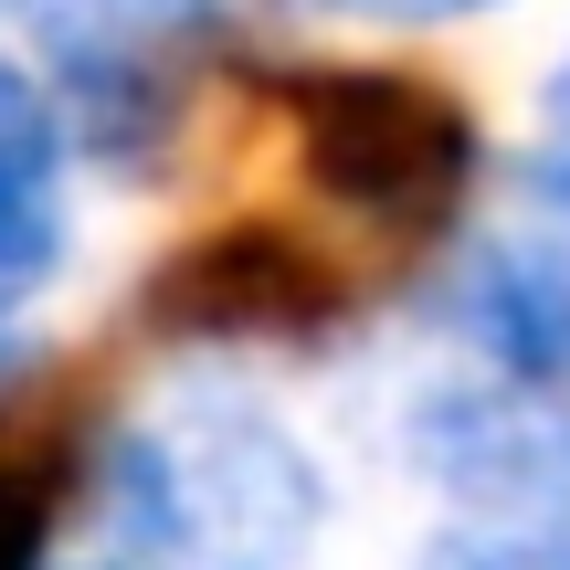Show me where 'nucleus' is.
<instances>
[{
	"label": "nucleus",
	"mask_w": 570,
	"mask_h": 570,
	"mask_svg": "<svg viewBox=\"0 0 570 570\" xmlns=\"http://www.w3.org/2000/svg\"><path fill=\"white\" fill-rule=\"evenodd\" d=\"M11 370H21V327H11V306H0V391H11Z\"/></svg>",
	"instance_id": "f8f14e48"
},
{
	"label": "nucleus",
	"mask_w": 570,
	"mask_h": 570,
	"mask_svg": "<svg viewBox=\"0 0 570 570\" xmlns=\"http://www.w3.org/2000/svg\"><path fill=\"white\" fill-rule=\"evenodd\" d=\"M63 487H75V465H63L53 433L0 444V570H53V550H63Z\"/></svg>",
	"instance_id": "0eeeda50"
},
{
	"label": "nucleus",
	"mask_w": 570,
	"mask_h": 570,
	"mask_svg": "<svg viewBox=\"0 0 570 570\" xmlns=\"http://www.w3.org/2000/svg\"><path fill=\"white\" fill-rule=\"evenodd\" d=\"M550 138H570V63L550 75Z\"/></svg>",
	"instance_id": "9b49d317"
},
{
	"label": "nucleus",
	"mask_w": 570,
	"mask_h": 570,
	"mask_svg": "<svg viewBox=\"0 0 570 570\" xmlns=\"http://www.w3.org/2000/svg\"><path fill=\"white\" fill-rule=\"evenodd\" d=\"M529 180H539V202H550L560 223H570V138H550V148H539V169H529Z\"/></svg>",
	"instance_id": "9d476101"
},
{
	"label": "nucleus",
	"mask_w": 570,
	"mask_h": 570,
	"mask_svg": "<svg viewBox=\"0 0 570 570\" xmlns=\"http://www.w3.org/2000/svg\"><path fill=\"white\" fill-rule=\"evenodd\" d=\"M275 106L306 148V180L360 233H381L391 254L454 223L465 169H475V127L423 75H391V63H296V75H275Z\"/></svg>",
	"instance_id": "f03ea898"
},
{
	"label": "nucleus",
	"mask_w": 570,
	"mask_h": 570,
	"mask_svg": "<svg viewBox=\"0 0 570 570\" xmlns=\"http://www.w3.org/2000/svg\"><path fill=\"white\" fill-rule=\"evenodd\" d=\"M327 11H360V21H465L487 0H327Z\"/></svg>",
	"instance_id": "1a4fd4ad"
},
{
	"label": "nucleus",
	"mask_w": 570,
	"mask_h": 570,
	"mask_svg": "<svg viewBox=\"0 0 570 570\" xmlns=\"http://www.w3.org/2000/svg\"><path fill=\"white\" fill-rule=\"evenodd\" d=\"M423 570H570V529H508V539H444Z\"/></svg>",
	"instance_id": "6e6552de"
},
{
	"label": "nucleus",
	"mask_w": 570,
	"mask_h": 570,
	"mask_svg": "<svg viewBox=\"0 0 570 570\" xmlns=\"http://www.w3.org/2000/svg\"><path fill=\"white\" fill-rule=\"evenodd\" d=\"M96 529V570H296L317 539V475L265 412L190 402L180 423L117 444Z\"/></svg>",
	"instance_id": "f257e3e1"
},
{
	"label": "nucleus",
	"mask_w": 570,
	"mask_h": 570,
	"mask_svg": "<svg viewBox=\"0 0 570 570\" xmlns=\"http://www.w3.org/2000/svg\"><path fill=\"white\" fill-rule=\"evenodd\" d=\"M21 11L53 32V53L75 63L85 85H127L138 53H159L190 21H212V0H21Z\"/></svg>",
	"instance_id": "423d86ee"
},
{
	"label": "nucleus",
	"mask_w": 570,
	"mask_h": 570,
	"mask_svg": "<svg viewBox=\"0 0 570 570\" xmlns=\"http://www.w3.org/2000/svg\"><path fill=\"white\" fill-rule=\"evenodd\" d=\"M444 317L497 381H570V244H487L454 275Z\"/></svg>",
	"instance_id": "20e7f679"
},
{
	"label": "nucleus",
	"mask_w": 570,
	"mask_h": 570,
	"mask_svg": "<svg viewBox=\"0 0 570 570\" xmlns=\"http://www.w3.org/2000/svg\"><path fill=\"white\" fill-rule=\"evenodd\" d=\"M63 254V117L0 53V306L32 296Z\"/></svg>",
	"instance_id": "39448f33"
},
{
	"label": "nucleus",
	"mask_w": 570,
	"mask_h": 570,
	"mask_svg": "<svg viewBox=\"0 0 570 570\" xmlns=\"http://www.w3.org/2000/svg\"><path fill=\"white\" fill-rule=\"evenodd\" d=\"M423 465L508 529H570V412L539 402L529 381H475L423 402Z\"/></svg>",
	"instance_id": "7ed1b4c3"
}]
</instances>
